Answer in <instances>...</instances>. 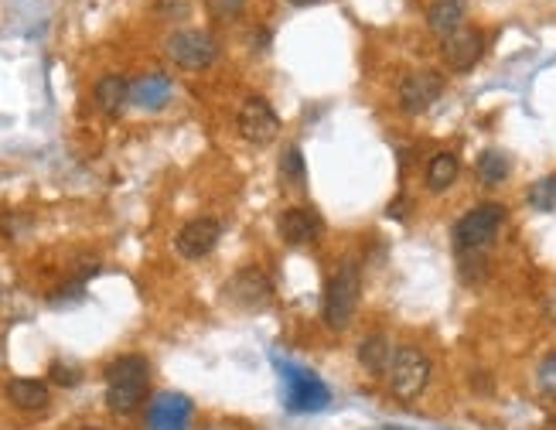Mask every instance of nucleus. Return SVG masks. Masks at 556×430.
Here are the masks:
<instances>
[{
	"mask_svg": "<svg viewBox=\"0 0 556 430\" xmlns=\"http://www.w3.org/2000/svg\"><path fill=\"white\" fill-rule=\"evenodd\" d=\"M151 366L144 355H123L106 366V407L113 413H134L147 400Z\"/></svg>",
	"mask_w": 556,
	"mask_h": 430,
	"instance_id": "f257e3e1",
	"label": "nucleus"
},
{
	"mask_svg": "<svg viewBox=\"0 0 556 430\" xmlns=\"http://www.w3.org/2000/svg\"><path fill=\"white\" fill-rule=\"evenodd\" d=\"M277 369L284 376V403L290 413H318L331 403V390L318 379V372L284 359H277Z\"/></svg>",
	"mask_w": 556,
	"mask_h": 430,
	"instance_id": "f03ea898",
	"label": "nucleus"
},
{
	"mask_svg": "<svg viewBox=\"0 0 556 430\" xmlns=\"http://www.w3.org/2000/svg\"><path fill=\"white\" fill-rule=\"evenodd\" d=\"M502 222H505V205L499 202H485V205H475L471 212H464L451 233L458 253H481L499 236Z\"/></svg>",
	"mask_w": 556,
	"mask_h": 430,
	"instance_id": "7ed1b4c3",
	"label": "nucleus"
},
{
	"mask_svg": "<svg viewBox=\"0 0 556 430\" xmlns=\"http://www.w3.org/2000/svg\"><path fill=\"white\" fill-rule=\"evenodd\" d=\"M359 294H362V277L355 263H342L338 274L328 280L325 287V321L328 328H345L352 321L355 308H359Z\"/></svg>",
	"mask_w": 556,
	"mask_h": 430,
	"instance_id": "20e7f679",
	"label": "nucleus"
},
{
	"mask_svg": "<svg viewBox=\"0 0 556 430\" xmlns=\"http://www.w3.org/2000/svg\"><path fill=\"white\" fill-rule=\"evenodd\" d=\"M389 390L400 400H417V396L427 390L430 383V359L420 349L406 345V349H396L393 366H389Z\"/></svg>",
	"mask_w": 556,
	"mask_h": 430,
	"instance_id": "39448f33",
	"label": "nucleus"
},
{
	"mask_svg": "<svg viewBox=\"0 0 556 430\" xmlns=\"http://www.w3.org/2000/svg\"><path fill=\"white\" fill-rule=\"evenodd\" d=\"M164 48L168 59L181 69H209L219 59V41L209 31H174Z\"/></svg>",
	"mask_w": 556,
	"mask_h": 430,
	"instance_id": "423d86ee",
	"label": "nucleus"
},
{
	"mask_svg": "<svg viewBox=\"0 0 556 430\" xmlns=\"http://www.w3.org/2000/svg\"><path fill=\"white\" fill-rule=\"evenodd\" d=\"M222 294H226L229 304H236V308H243V311H263L273 301V284L263 270L246 267L229 280Z\"/></svg>",
	"mask_w": 556,
	"mask_h": 430,
	"instance_id": "0eeeda50",
	"label": "nucleus"
},
{
	"mask_svg": "<svg viewBox=\"0 0 556 430\" xmlns=\"http://www.w3.org/2000/svg\"><path fill=\"white\" fill-rule=\"evenodd\" d=\"M222 239V226L209 215H198L188 226H181V233L174 236V250H178L185 260H202L209 256Z\"/></svg>",
	"mask_w": 556,
	"mask_h": 430,
	"instance_id": "6e6552de",
	"label": "nucleus"
},
{
	"mask_svg": "<svg viewBox=\"0 0 556 430\" xmlns=\"http://www.w3.org/2000/svg\"><path fill=\"white\" fill-rule=\"evenodd\" d=\"M239 134L260 147L270 144V140L280 134V117L273 113V106L267 99H260V96L246 99L243 110H239Z\"/></svg>",
	"mask_w": 556,
	"mask_h": 430,
	"instance_id": "1a4fd4ad",
	"label": "nucleus"
},
{
	"mask_svg": "<svg viewBox=\"0 0 556 430\" xmlns=\"http://www.w3.org/2000/svg\"><path fill=\"white\" fill-rule=\"evenodd\" d=\"M444 41V62L451 65L454 72H468L475 69L481 62V52H485V35H481L478 28H468V24H461L458 31H451Z\"/></svg>",
	"mask_w": 556,
	"mask_h": 430,
	"instance_id": "9d476101",
	"label": "nucleus"
},
{
	"mask_svg": "<svg viewBox=\"0 0 556 430\" xmlns=\"http://www.w3.org/2000/svg\"><path fill=\"white\" fill-rule=\"evenodd\" d=\"M192 420V400L185 393H157L147 407V427L151 430H188Z\"/></svg>",
	"mask_w": 556,
	"mask_h": 430,
	"instance_id": "9b49d317",
	"label": "nucleus"
},
{
	"mask_svg": "<svg viewBox=\"0 0 556 430\" xmlns=\"http://www.w3.org/2000/svg\"><path fill=\"white\" fill-rule=\"evenodd\" d=\"M441 93H444V79L437 72H413L400 86V103L406 113H423L441 99Z\"/></svg>",
	"mask_w": 556,
	"mask_h": 430,
	"instance_id": "f8f14e48",
	"label": "nucleus"
},
{
	"mask_svg": "<svg viewBox=\"0 0 556 430\" xmlns=\"http://www.w3.org/2000/svg\"><path fill=\"white\" fill-rule=\"evenodd\" d=\"M277 229L287 246H307L321 236V219L311 209H284L277 219Z\"/></svg>",
	"mask_w": 556,
	"mask_h": 430,
	"instance_id": "ddd939ff",
	"label": "nucleus"
},
{
	"mask_svg": "<svg viewBox=\"0 0 556 430\" xmlns=\"http://www.w3.org/2000/svg\"><path fill=\"white\" fill-rule=\"evenodd\" d=\"M464 11H468V0H434L427 11V24L437 38H447L451 31H458L464 24Z\"/></svg>",
	"mask_w": 556,
	"mask_h": 430,
	"instance_id": "4468645a",
	"label": "nucleus"
},
{
	"mask_svg": "<svg viewBox=\"0 0 556 430\" xmlns=\"http://www.w3.org/2000/svg\"><path fill=\"white\" fill-rule=\"evenodd\" d=\"M130 99L140 106V110H161L164 103L171 99V79L154 72V76H144L130 86Z\"/></svg>",
	"mask_w": 556,
	"mask_h": 430,
	"instance_id": "2eb2a0df",
	"label": "nucleus"
},
{
	"mask_svg": "<svg viewBox=\"0 0 556 430\" xmlns=\"http://www.w3.org/2000/svg\"><path fill=\"white\" fill-rule=\"evenodd\" d=\"M393 342H389L386 335H369L362 338L359 345V366L365 372H372V376H383V372H389V366H393Z\"/></svg>",
	"mask_w": 556,
	"mask_h": 430,
	"instance_id": "dca6fc26",
	"label": "nucleus"
},
{
	"mask_svg": "<svg viewBox=\"0 0 556 430\" xmlns=\"http://www.w3.org/2000/svg\"><path fill=\"white\" fill-rule=\"evenodd\" d=\"M7 400L18 410H45L48 407V386L41 379H11L7 383Z\"/></svg>",
	"mask_w": 556,
	"mask_h": 430,
	"instance_id": "f3484780",
	"label": "nucleus"
},
{
	"mask_svg": "<svg viewBox=\"0 0 556 430\" xmlns=\"http://www.w3.org/2000/svg\"><path fill=\"white\" fill-rule=\"evenodd\" d=\"M458 171H461L458 154H451V151L434 154L427 164V188L430 192H447V188L458 181Z\"/></svg>",
	"mask_w": 556,
	"mask_h": 430,
	"instance_id": "a211bd4d",
	"label": "nucleus"
},
{
	"mask_svg": "<svg viewBox=\"0 0 556 430\" xmlns=\"http://www.w3.org/2000/svg\"><path fill=\"white\" fill-rule=\"evenodd\" d=\"M127 99H130V86H127V79H123V76L99 79V86H96V106L106 113V117H116V113L127 106Z\"/></svg>",
	"mask_w": 556,
	"mask_h": 430,
	"instance_id": "6ab92c4d",
	"label": "nucleus"
},
{
	"mask_svg": "<svg viewBox=\"0 0 556 430\" xmlns=\"http://www.w3.org/2000/svg\"><path fill=\"white\" fill-rule=\"evenodd\" d=\"M509 171H512V164L502 151H485L478 157V178L485 181V185H502V181L509 178Z\"/></svg>",
	"mask_w": 556,
	"mask_h": 430,
	"instance_id": "aec40b11",
	"label": "nucleus"
},
{
	"mask_svg": "<svg viewBox=\"0 0 556 430\" xmlns=\"http://www.w3.org/2000/svg\"><path fill=\"white\" fill-rule=\"evenodd\" d=\"M280 181H284L287 188H304L307 168H304V154L297 151V147H287V151L280 154Z\"/></svg>",
	"mask_w": 556,
	"mask_h": 430,
	"instance_id": "412c9836",
	"label": "nucleus"
},
{
	"mask_svg": "<svg viewBox=\"0 0 556 430\" xmlns=\"http://www.w3.org/2000/svg\"><path fill=\"white\" fill-rule=\"evenodd\" d=\"M529 205L539 212H553L556 209V175L539 178L533 188H529Z\"/></svg>",
	"mask_w": 556,
	"mask_h": 430,
	"instance_id": "4be33fe9",
	"label": "nucleus"
},
{
	"mask_svg": "<svg viewBox=\"0 0 556 430\" xmlns=\"http://www.w3.org/2000/svg\"><path fill=\"white\" fill-rule=\"evenodd\" d=\"M205 7H209L215 18H236V14H243L246 0H205Z\"/></svg>",
	"mask_w": 556,
	"mask_h": 430,
	"instance_id": "5701e85b",
	"label": "nucleus"
},
{
	"mask_svg": "<svg viewBox=\"0 0 556 430\" xmlns=\"http://www.w3.org/2000/svg\"><path fill=\"white\" fill-rule=\"evenodd\" d=\"M48 376H52L58 386H76L79 379H82V372H79L76 366H65V362H55V366H52V372H48Z\"/></svg>",
	"mask_w": 556,
	"mask_h": 430,
	"instance_id": "b1692460",
	"label": "nucleus"
},
{
	"mask_svg": "<svg viewBox=\"0 0 556 430\" xmlns=\"http://www.w3.org/2000/svg\"><path fill=\"white\" fill-rule=\"evenodd\" d=\"M539 386L550 396H556V352L550 359H543V366H539Z\"/></svg>",
	"mask_w": 556,
	"mask_h": 430,
	"instance_id": "393cba45",
	"label": "nucleus"
},
{
	"mask_svg": "<svg viewBox=\"0 0 556 430\" xmlns=\"http://www.w3.org/2000/svg\"><path fill=\"white\" fill-rule=\"evenodd\" d=\"M287 4H294V7H311V4H318V0H287Z\"/></svg>",
	"mask_w": 556,
	"mask_h": 430,
	"instance_id": "a878e982",
	"label": "nucleus"
},
{
	"mask_svg": "<svg viewBox=\"0 0 556 430\" xmlns=\"http://www.w3.org/2000/svg\"><path fill=\"white\" fill-rule=\"evenodd\" d=\"M86 430H103V427H86Z\"/></svg>",
	"mask_w": 556,
	"mask_h": 430,
	"instance_id": "bb28decb",
	"label": "nucleus"
}]
</instances>
